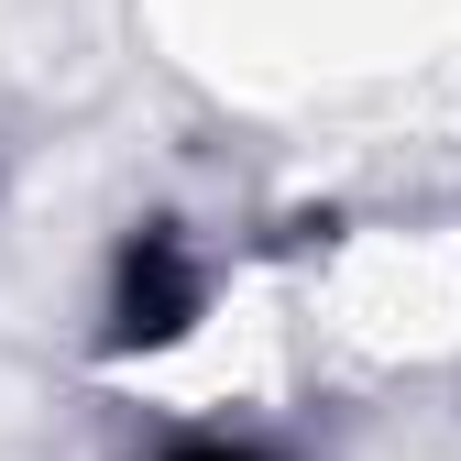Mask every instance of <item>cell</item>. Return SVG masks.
I'll return each mask as SVG.
<instances>
[{
    "label": "cell",
    "instance_id": "obj_1",
    "mask_svg": "<svg viewBox=\"0 0 461 461\" xmlns=\"http://www.w3.org/2000/svg\"><path fill=\"white\" fill-rule=\"evenodd\" d=\"M176 461H242V450H176Z\"/></svg>",
    "mask_w": 461,
    "mask_h": 461
}]
</instances>
